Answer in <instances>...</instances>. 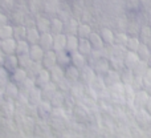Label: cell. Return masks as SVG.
Listing matches in <instances>:
<instances>
[{
    "instance_id": "52a82bcc",
    "label": "cell",
    "mask_w": 151,
    "mask_h": 138,
    "mask_svg": "<svg viewBox=\"0 0 151 138\" xmlns=\"http://www.w3.org/2000/svg\"><path fill=\"white\" fill-rule=\"evenodd\" d=\"M102 77H104L105 85L110 86V88L121 82L119 81V72H117V70H114V69H109Z\"/></svg>"
},
{
    "instance_id": "484cf974",
    "label": "cell",
    "mask_w": 151,
    "mask_h": 138,
    "mask_svg": "<svg viewBox=\"0 0 151 138\" xmlns=\"http://www.w3.org/2000/svg\"><path fill=\"white\" fill-rule=\"evenodd\" d=\"M88 40H89V43H90V45H91L93 49H98L99 51V49H104L105 48L104 41H102L99 33H97V32H91L90 36L88 37Z\"/></svg>"
},
{
    "instance_id": "e575fe53",
    "label": "cell",
    "mask_w": 151,
    "mask_h": 138,
    "mask_svg": "<svg viewBox=\"0 0 151 138\" xmlns=\"http://www.w3.org/2000/svg\"><path fill=\"white\" fill-rule=\"evenodd\" d=\"M91 27L89 24H78L77 28V37L78 39H88L91 33Z\"/></svg>"
},
{
    "instance_id": "8d00e7d4",
    "label": "cell",
    "mask_w": 151,
    "mask_h": 138,
    "mask_svg": "<svg viewBox=\"0 0 151 138\" xmlns=\"http://www.w3.org/2000/svg\"><path fill=\"white\" fill-rule=\"evenodd\" d=\"M9 81V72L4 66H0V93H1V90H4V88Z\"/></svg>"
},
{
    "instance_id": "6da1fadb",
    "label": "cell",
    "mask_w": 151,
    "mask_h": 138,
    "mask_svg": "<svg viewBox=\"0 0 151 138\" xmlns=\"http://www.w3.org/2000/svg\"><path fill=\"white\" fill-rule=\"evenodd\" d=\"M96 77H97V74L93 70V68L86 64L83 68L80 69V80L78 81H81V82L85 84V85H91V82L96 80Z\"/></svg>"
},
{
    "instance_id": "4fadbf2b",
    "label": "cell",
    "mask_w": 151,
    "mask_h": 138,
    "mask_svg": "<svg viewBox=\"0 0 151 138\" xmlns=\"http://www.w3.org/2000/svg\"><path fill=\"white\" fill-rule=\"evenodd\" d=\"M66 44V35L65 33H58L53 35V48L55 52H60V51H65Z\"/></svg>"
},
{
    "instance_id": "e0dca14e",
    "label": "cell",
    "mask_w": 151,
    "mask_h": 138,
    "mask_svg": "<svg viewBox=\"0 0 151 138\" xmlns=\"http://www.w3.org/2000/svg\"><path fill=\"white\" fill-rule=\"evenodd\" d=\"M36 109H37V114H39L41 118H44V117H48V116L52 114L53 108H52V105H50L49 101L42 100V101L36 106Z\"/></svg>"
},
{
    "instance_id": "4316f807",
    "label": "cell",
    "mask_w": 151,
    "mask_h": 138,
    "mask_svg": "<svg viewBox=\"0 0 151 138\" xmlns=\"http://www.w3.org/2000/svg\"><path fill=\"white\" fill-rule=\"evenodd\" d=\"M77 28L78 24L74 19H68V20L64 21V31L63 33H65L66 36L68 35H77Z\"/></svg>"
},
{
    "instance_id": "836d02e7",
    "label": "cell",
    "mask_w": 151,
    "mask_h": 138,
    "mask_svg": "<svg viewBox=\"0 0 151 138\" xmlns=\"http://www.w3.org/2000/svg\"><path fill=\"white\" fill-rule=\"evenodd\" d=\"M135 53H137V56H138L139 60H142V61H147L149 57H150V55H151L147 44H142V43L139 44V47H138V49H137Z\"/></svg>"
},
{
    "instance_id": "44dd1931",
    "label": "cell",
    "mask_w": 151,
    "mask_h": 138,
    "mask_svg": "<svg viewBox=\"0 0 151 138\" xmlns=\"http://www.w3.org/2000/svg\"><path fill=\"white\" fill-rule=\"evenodd\" d=\"M123 64H125V68L127 69H133V66L138 63V56L135 52H130V51H126L125 56H123Z\"/></svg>"
},
{
    "instance_id": "9a60e30c",
    "label": "cell",
    "mask_w": 151,
    "mask_h": 138,
    "mask_svg": "<svg viewBox=\"0 0 151 138\" xmlns=\"http://www.w3.org/2000/svg\"><path fill=\"white\" fill-rule=\"evenodd\" d=\"M44 53H45V51L39 44H32L31 48H29L28 55L32 61H41L42 57H44Z\"/></svg>"
},
{
    "instance_id": "f907efd6",
    "label": "cell",
    "mask_w": 151,
    "mask_h": 138,
    "mask_svg": "<svg viewBox=\"0 0 151 138\" xmlns=\"http://www.w3.org/2000/svg\"><path fill=\"white\" fill-rule=\"evenodd\" d=\"M123 94H125L127 98L130 97L131 101H133L134 94H135V90L133 89V86H131V85H123Z\"/></svg>"
},
{
    "instance_id": "603a6c76",
    "label": "cell",
    "mask_w": 151,
    "mask_h": 138,
    "mask_svg": "<svg viewBox=\"0 0 151 138\" xmlns=\"http://www.w3.org/2000/svg\"><path fill=\"white\" fill-rule=\"evenodd\" d=\"M3 66L8 70V72H12L16 68H19V63H17V56L16 55H5L4 63H3Z\"/></svg>"
},
{
    "instance_id": "816d5d0a",
    "label": "cell",
    "mask_w": 151,
    "mask_h": 138,
    "mask_svg": "<svg viewBox=\"0 0 151 138\" xmlns=\"http://www.w3.org/2000/svg\"><path fill=\"white\" fill-rule=\"evenodd\" d=\"M7 16L5 15H3V13H0V27L1 25H5V24H7Z\"/></svg>"
},
{
    "instance_id": "5bb4252c",
    "label": "cell",
    "mask_w": 151,
    "mask_h": 138,
    "mask_svg": "<svg viewBox=\"0 0 151 138\" xmlns=\"http://www.w3.org/2000/svg\"><path fill=\"white\" fill-rule=\"evenodd\" d=\"M88 64V60H86V56L81 55L80 52H73L70 53V65L76 66V68L81 69Z\"/></svg>"
},
{
    "instance_id": "11a10c76",
    "label": "cell",
    "mask_w": 151,
    "mask_h": 138,
    "mask_svg": "<svg viewBox=\"0 0 151 138\" xmlns=\"http://www.w3.org/2000/svg\"><path fill=\"white\" fill-rule=\"evenodd\" d=\"M146 92H147V93H149V96L151 97V84H150V85L146 88Z\"/></svg>"
},
{
    "instance_id": "2e32d148",
    "label": "cell",
    "mask_w": 151,
    "mask_h": 138,
    "mask_svg": "<svg viewBox=\"0 0 151 138\" xmlns=\"http://www.w3.org/2000/svg\"><path fill=\"white\" fill-rule=\"evenodd\" d=\"M19 92H20V94H24V96H28V93L32 90V89L36 86V84H35V78L32 77H27L25 80L23 81L21 84H19Z\"/></svg>"
},
{
    "instance_id": "d6986e66",
    "label": "cell",
    "mask_w": 151,
    "mask_h": 138,
    "mask_svg": "<svg viewBox=\"0 0 151 138\" xmlns=\"http://www.w3.org/2000/svg\"><path fill=\"white\" fill-rule=\"evenodd\" d=\"M65 80H68L72 84L77 82L80 80V69L73 65H68L65 68Z\"/></svg>"
},
{
    "instance_id": "f35d334b",
    "label": "cell",
    "mask_w": 151,
    "mask_h": 138,
    "mask_svg": "<svg viewBox=\"0 0 151 138\" xmlns=\"http://www.w3.org/2000/svg\"><path fill=\"white\" fill-rule=\"evenodd\" d=\"M138 39L142 44H147V43H149V40L151 39V28L150 27H142L141 31H139Z\"/></svg>"
},
{
    "instance_id": "ba28073f",
    "label": "cell",
    "mask_w": 151,
    "mask_h": 138,
    "mask_svg": "<svg viewBox=\"0 0 151 138\" xmlns=\"http://www.w3.org/2000/svg\"><path fill=\"white\" fill-rule=\"evenodd\" d=\"M28 77V74H27V70L23 69V68H16L15 70H12V72L9 73V80L11 82L16 84V85H19V84H21L25 78Z\"/></svg>"
},
{
    "instance_id": "1f68e13d",
    "label": "cell",
    "mask_w": 151,
    "mask_h": 138,
    "mask_svg": "<svg viewBox=\"0 0 151 138\" xmlns=\"http://www.w3.org/2000/svg\"><path fill=\"white\" fill-rule=\"evenodd\" d=\"M147 69H149V65H147L146 61L138 60V63L133 66V69H131V70H133V73H134V76H135V77H142V76L147 72Z\"/></svg>"
},
{
    "instance_id": "f1b7e54d",
    "label": "cell",
    "mask_w": 151,
    "mask_h": 138,
    "mask_svg": "<svg viewBox=\"0 0 151 138\" xmlns=\"http://www.w3.org/2000/svg\"><path fill=\"white\" fill-rule=\"evenodd\" d=\"M134 80V73L131 69H122L119 72V81L121 84H123V85H131V82H133Z\"/></svg>"
},
{
    "instance_id": "f5cc1de1",
    "label": "cell",
    "mask_w": 151,
    "mask_h": 138,
    "mask_svg": "<svg viewBox=\"0 0 151 138\" xmlns=\"http://www.w3.org/2000/svg\"><path fill=\"white\" fill-rule=\"evenodd\" d=\"M145 110H146L147 113L151 116V97L149 98V101H147V104H146V106H145Z\"/></svg>"
},
{
    "instance_id": "db71d44e",
    "label": "cell",
    "mask_w": 151,
    "mask_h": 138,
    "mask_svg": "<svg viewBox=\"0 0 151 138\" xmlns=\"http://www.w3.org/2000/svg\"><path fill=\"white\" fill-rule=\"evenodd\" d=\"M4 59H5V55L1 52V49H0V66H3V63H4Z\"/></svg>"
},
{
    "instance_id": "6f0895ef",
    "label": "cell",
    "mask_w": 151,
    "mask_h": 138,
    "mask_svg": "<svg viewBox=\"0 0 151 138\" xmlns=\"http://www.w3.org/2000/svg\"><path fill=\"white\" fill-rule=\"evenodd\" d=\"M147 47H149V49H150V52H151V39L149 40V43H147Z\"/></svg>"
},
{
    "instance_id": "7a4b0ae2",
    "label": "cell",
    "mask_w": 151,
    "mask_h": 138,
    "mask_svg": "<svg viewBox=\"0 0 151 138\" xmlns=\"http://www.w3.org/2000/svg\"><path fill=\"white\" fill-rule=\"evenodd\" d=\"M149 98H150V96L146 92V89H141V90H137L135 94H134L133 104L137 109L143 110L145 106H146V104H147V101H149Z\"/></svg>"
},
{
    "instance_id": "ee69618b",
    "label": "cell",
    "mask_w": 151,
    "mask_h": 138,
    "mask_svg": "<svg viewBox=\"0 0 151 138\" xmlns=\"http://www.w3.org/2000/svg\"><path fill=\"white\" fill-rule=\"evenodd\" d=\"M13 36V27L12 25H1L0 27V40H5L9 39V37Z\"/></svg>"
},
{
    "instance_id": "d6a6232c",
    "label": "cell",
    "mask_w": 151,
    "mask_h": 138,
    "mask_svg": "<svg viewBox=\"0 0 151 138\" xmlns=\"http://www.w3.org/2000/svg\"><path fill=\"white\" fill-rule=\"evenodd\" d=\"M63 31H64V21L58 17L52 19L50 20V33L58 35V33H63Z\"/></svg>"
},
{
    "instance_id": "bcb514c9",
    "label": "cell",
    "mask_w": 151,
    "mask_h": 138,
    "mask_svg": "<svg viewBox=\"0 0 151 138\" xmlns=\"http://www.w3.org/2000/svg\"><path fill=\"white\" fill-rule=\"evenodd\" d=\"M91 86L96 89V92L104 90V89L106 88V85H105V81H104V77H102V76H97L96 80L91 82Z\"/></svg>"
},
{
    "instance_id": "f6af8a7d",
    "label": "cell",
    "mask_w": 151,
    "mask_h": 138,
    "mask_svg": "<svg viewBox=\"0 0 151 138\" xmlns=\"http://www.w3.org/2000/svg\"><path fill=\"white\" fill-rule=\"evenodd\" d=\"M16 56H17V63H19V66H20V68L27 69L29 65H31L32 60H31L28 53H27V55H16Z\"/></svg>"
},
{
    "instance_id": "277c9868",
    "label": "cell",
    "mask_w": 151,
    "mask_h": 138,
    "mask_svg": "<svg viewBox=\"0 0 151 138\" xmlns=\"http://www.w3.org/2000/svg\"><path fill=\"white\" fill-rule=\"evenodd\" d=\"M41 64H42V68L44 69H52L53 66L57 65V59H56V52L53 49L50 51H47L44 53V57L41 60Z\"/></svg>"
},
{
    "instance_id": "9f6ffc18",
    "label": "cell",
    "mask_w": 151,
    "mask_h": 138,
    "mask_svg": "<svg viewBox=\"0 0 151 138\" xmlns=\"http://www.w3.org/2000/svg\"><path fill=\"white\" fill-rule=\"evenodd\" d=\"M146 63H147V65H149V66H150V68H151V55H150L149 60H147V61H146Z\"/></svg>"
},
{
    "instance_id": "b9f144b4",
    "label": "cell",
    "mask_w": 151,
    "mask_h": 138,
    "mask_svg": "<svg viewBox=\"0 0 151 138\" xmlns=\"http://www.w3.org/2000/svg\"><path fill=\"white\" fill-rule=\"evenodd\" d=\"M13 114V105H12V101H7L1 105V110H0V116L3 117H7V118H11Z\"/></svg>"
},
{
    "instance_id": "7bdbcfd3",
    "label": "cell",
    "mask_w": 151,
    "mask_h": 138,
    "mask_svg": "<svg viewBox=\"0 0 151 138\" xmlns=\"http://www.w3.org/2000/svg\"><path fill=\"white\" fill-rule=\"evenodd\" d=\"M50 105H52L53 109H56V108H61L64 104V94L61 93V92H56L55 96L50 98Z\"/></svg>"
},
{
    "instance_id": "5b68a950",
    "label": "cell",
    "mask_w": 151,
    "mask_h": 138,
    "mask_svg": "<svg viewBox=\"0 0 151 138\" xmlns=\"http://www.w3.org/2000/svg\"><path fill=\"white\" fill-rule=\"evenodd\" d=\"M90 66L93 68V70L96 72L97 76H104L105 73L110 69L109 60H107V59H105V57L104 59H99V60H97V61H94Z\"/></svg>"
},
{
    "instance_id": "ab89813d",
    "label": "cell",
    "mask_w": 151,
    "mask_h": 138,
    "mask_svg": "<svg viewBox=\"0 0 151 138\" xmlns=\"http://www.w3.org/2000/svg\"><path fill=\"white\" fill-rule=\"evenodd\" d=\"M25 35H27V28L23 25H17L13 27V39L16 41H20V40H25Z\"/></svg>"
},
{
    "instance_id": "83f0119b",
    "label": "cell",
    "mask_w": 151,
    "mask_h": 138,
    "mask_svg": "<svg viewBox=\"0 0 151 138\" xmlns=\"http://www.w3.org/2000/svg\"><path fill=\"white\" fill-rule=\"evenodd\" d=\"M93 51V48H91L90 43H89L88 39H80L78 40V48H77V52H80L81 55L86 56L88 57L89 55H90V52Z\"/></svg>"
},
{
    "instance_id": "8fae6325",
    "label": "cell",
    "mask_w": 151,
    "mask_h": 138,
    "mask_svg": "<svg viewBox=\"0 0 151 138\" xmlns=\"http://www.w3.org/2000/svg\"><path fill=\"white\" fill-rule=\"evenodd\" d=\"M39 45L45 51V52H47V51H50L53 48V35L50 33V32L41 33V35H40Z\"/></svg>"
},
{
    "instance_id": "cb8c5ba5",
    "label": "cell",
    "mask_w": 151,
    "mask_h": 138,
    "mask_svg": "<svg viewBox=\"0 0 151 138\" xmlns=\"http://www.w3.org/2000/svg\"><path fill=\"white\" fill-rule=\"evenodd\" d=\"M56 59H57V65L63 66L64 69L68 65H70V53L66 52V51L56 52Z\"/></svg>"
},
{
    "instance_id": "7c38bea8",
    "label": "cell",
    "mask_w": 151,
    "mask_h": 138,
    "mask_svg": "<svg viewBox=\"0 0 151 138\" xmlns=\"http://www.w3.org/2000/svg\"><path fill=\"white\" fill-rule=\"evenodd\" d=\"M27 101H28V104H31V105H35V106H37V105H39L40 102L42 101L41 89L37 88V86H35V88L32 89V90L28 93V96H27Z\"/></svg>"
},
{
    "instance_id": "8992f818",
    "label": "cell",
    "mask_w": 151,
    "mask_h": 138,
    "mask_svg": "<svg viewBox=\"0 0 151 138\" xmlns=\"http://www.w3.org/2000/svg\"><path fill=\"white\" fill-rule=\"evenodd\" d=\"M0 49L4 55H15L16 52V40L13 37L0 40Z\"/></svg>"
},
{
    "instance_id": "4dcf8cb0",
    "label": "cell",
    "mask_w": 151,
    "mask_h": 138,
    "mask_svg": "<svg viewBox=\"0 0 151 138\" xmlns=\"http://www.w3.org/2000/svg\"><path fill=\"white\" fill-rule=\"evenodd\" d=\"M37 31L40 33H47V32H50V20L47 17H39L36 21V25Z\"/></svg>"
},
{
    "instance_id": "d590c367",
    "label": "cell",
    "mask_w": 151,
    "mask_h": 138,
    "mask_svg": "<svg viewBox=\"0 0 151 138\" xmlns=\"http://www.w3.org/2000/svg\"><path fill=\"white\" fill-rule=\"evenodd\" d=\"M29 48H31V44H29L27 40L16 41V52H15V55H27V53H29Z\"/></svg>"
},
{
    "instance_id": "7dc6e473",
    "label": "cell",
    "mask_w": 151,
    "mask_h": 138,
    "mask_svg": "<svg viewBox=\"0 0 151 138\" xmlns=\"http://www.w3.org/2000/svg\"><path fill=\"white\" fill-rule=\"evenodd\" d=\"M127 39L129 36L126 33H123V32H121V33H117L114 37V44L115 45H121V47H125L126 43H127Z\"/></svg>"
},
{
    "instance_id": "74e56055",
    "label": "cell",
    "mask_w": 151,
    "mask_h": 138,
    "mask_svg": "<svg viewBox=\"0 0 151 138\" xmlns=\"http://www.w3.org/2000/svg\"><path fill=\"white\" fill-rule=\"evenodd\" d=\"M139 44H141V41H139L138 37H135V36H129L127 43H126L125 48H126V51H130V52H137V49H138Z\"/></svg>"
},
{
    "instance_id": "d4e9b609",
    "label": "cell",
    "mask_w": 151,
    "mask_h": 138,
    "mask_svg": "<svg viewBox=\"0 0 151 138\" xmlns=\"http://www.w3.org/2000/svg\"><path fill=\"white\" fill-rule=\"evenodd\" d=\"M78 37L77 35H68L66 36V44H65V51L69 53H73L77 52V48H78Z\"/></svg>"
},
{
    "instance_id": "f546056e",
    "label": "cell",
    "mask_w": 151,
    "mask_h": 138,
    "mask_svg": "<svg viewBox=\"0 0 151 138\" xmlns=\"http://www.w3.org/2000/svg\"><path fill=\"white\" fill-rule=\"evenodd\" d=\"M42 69H44V68H42L41 61H32L31 65H29L25 70H27V74H28V77L35 78L40 72H41Z\"/></svg>"
},
{
    "instance_id": "60d3db41",
    "label": "cell",
    "mask_w": 151,
    "mask_h": 138,
    "mask_svg": "<svg viewBox=\"0 0 151 138\" xmlns=\"http://www.w3.org/2000/svg\"><path fill=\"white\" fill-rule=\"evenodd\" d=\"M109 65H110V69H114V70H117V72H121L122 69H125L123 60L122 59H118V57H110Z\"/></svg>"
},
{
    "instance_id": "7402d4cb",
    "label": "cell",
    "mask_w": 151,
    "mask_h": 138,
    "mask_svg": "<svg viewBox=\"0 0 151 138\" xmlns=\"http://www.w3.org/2000/svg\"><path fill=\"white\" fill-rule=\"evenodd\" d=\"M40 32L37 31L36 27H29L27 28V35H25V40L29 43V44H39V40H40Z\"/></svg>"
},
{
    "instance_id": "c3c4849f",
    "label": "cell",
    "mask_w": 151,
    "mask_h": 138,
    "mask_svg": "<svg viewBox=\"0 0 151 138\" xmlns=\"http://www.w3.org/2000/svg\"><path fill=\"white\" fill-rule=\"evenodd\" d=\"M131 86H133V89L135 92L143 89V80H142V77H135V76H134V80H133V82H131Z\"/></svg>"
},
{
    "instance_id": "9c48e42d",
    "label": "cell",
    "mask_w": 151,
    "mask_h": 138,
    "mask_svg": "<svg viewBox=\"0 0 151 138\" xmlns=\"http://www.w3.org/2000/svg\"><path fill=\"white\" fill-rule=\"evenodd\" d=\"M49 73H50V81L55 82L56 85L65 78V69L60 65H56L52 69H49Z\"/></svg>"
},
{
    "instance_id": "30bf717a",
    "label": "cell",
    "mask_w": 151,
    "mask_h": 138,
    "mask_svg": "<svg viewBox=\"0 0 151 138\" xmlns=\"http://www.w3.org/2000/svg\"><path fill=\"white\" fill-rule=\"evenodd\" d=\"M40 89H41L42 100H45V101H50V98H52V97L55 96V93L57 92V85L50 81V82H48L47 85H44Z\"/></svg>"
},
{
    "instance_id": "3957f363",
    "label": "cell",
    "mask_w": 151,
    "mask_h": 138,
    "mask_svg": "<svg viewBox=\"0 0 151 138\" xmlns=\"http://www.w3.org/2000/svg\"><path fill=\"white\" fill-rule=\"evenodd\" d=\"M19 94H20L19 86L9 81V82L7 84V86L4 88V90H3V98H4L5 101H13V100H16L19 97Z\"/></svg>"
},
{
    "instance_id": "ac0fdd59",
    "label": "cell",
    "mask_w": 151,
    "mask_h": 138,
    "mask_svg": "<svg viewBox=\"0 0 151 138\" xmlns=\"http://www.w3.org/2000/svg\"><path fill=\"white\" fill-rule=\"evenodd\" d=\"M48 82H50V73L48 69H42L39 74L35 77V84L37 88H42L44 85H47Z\"/></svg>"
},
{
    "instance_id": "681fc988",
    "label": "cell",
    "mask_w": 151,
    "mask_h": 138,
    "mask_svg": "<svg viewBox=\"0 0 151 138\" xmlns=\"http://www.w3.org/2000/svg\"><path fill=\"white\" fill-rule=\"evenodd\" d=\"M142 80H143V89H146L151 84V68L150 66H149V69H147V72L142 76Z\"/></svg>"
},
{
    "instance_id": "ffe728a7",
    "label": "cell",
    "mask_w": 151,
    "mask_h": 138,
    "mask_svg": "<svg viewBox=\"0 0 151 138\" xmlns=\"http://www.w3.org/2000/svg\"><path fill=\"white\" fill-rule=\"evenodd\" d=\"M99 36H101L102 41H104L105 47H109V45H113L114 44V32L109 28H102L101 32H99Z\"/></svg>"
},
{
    "instance_id": "680465c9",
    "label": "cell",
    "mask_w": 151,
    "mask_h": 138,
    "mask_svg": "<svg viewBox=\"0 0 151 138\" xmlns=\"http://www.w3.org/2000/svg\"><path fill=\"white\" fill-rule=\"evenodd\" d=\"M150 28H151V27H150Z\"/></svg>"
}]
</instances>
